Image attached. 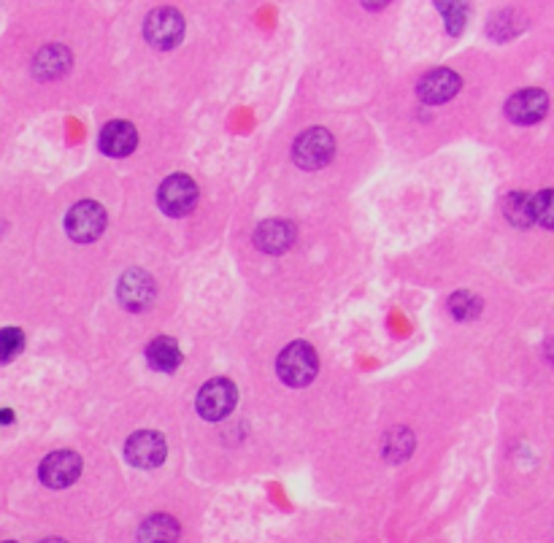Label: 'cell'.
I'll return each mask as SVG.
<instances>
[{"instance_id": "cell-9", "label": "cell", "mask_w": 554, "mask_h": 543, "mask_svg": "<svg viewBox=\"0 0 554 543\" xmlns=\"http://www.w3.org/2000/svg\"><path fill=\"white\" fill-rule=\"evenodd\" d=\"M119 303L130 311H146L155 300V278L146 271H127L119 278Z\"/></svg>"}, {"instance_id": "cell-3", "label": "cell", "mask_w": 554, "mask_h": 543, "mask_svg": "<svg viewBox=\"0 0 554 543\" xmlns=\"http://www.w3.org/2000/svg\"><path fill=\"white\" fill-rule=\"evenodd\" d=\"M236 403H238V389H236V384L230 378L206 381L200 387V392H197V400H195L197 414L203 419H208V422H219V419L230 417Z\"/></svg>"}, {"instance_id": "cell-24", "label": "cell", "mask_w": 554, "mask_h": 543, "mask_svg": "<svg viewBox=\"0 0 554 543\" xmlns=\"http://www.w3.org/2000/svg\"><path fill=\"white\" fill-rule=\"evenodd\" d=\"M5 543H16V541H5Z\"/></svg>"}, {"instance_id": "cell-22", "label": "cell", "mask_w": 554, "mask_h": 543, "mask_svg": "<svg viewBox=\"0 0 554 543\" xmlns=\"http://www.w3.org/2000/svg\"><path fill=\"white\" fill-rule=\"evenodd\" d=\"M436 5H438V11L447 19V30L452 35H458L462 30V25H465V19H468V5L465 3H436Z\"/></svg>"}, {"instance_id": "cell-2", "label": "cell", "mask_w": 554, "mask_h": 543, "mask_svg": "<svg viewBox=\"0 0 554 543\" xmlns=\"http://www.w3.org/2000/svg\"><path fill=\"white\" fill-rule=\"evenodd\" d=\"M336 155V141L330 136V130L325 127H311L306 133L297 136V141L292 144V160L295 166L306 168V171H319L325 168Z\"/></svg>"}, {"instance_id": "cell-1", "label": "cell", "mask_w": 554, "mask_h": 543, "mask_svg": "<svg viewBox=\"0 0 554 543\" xmlns=\"http://www.w3.org/2000/svg\"><path fill=\"white\" fill-rule=\"evenodd\" d=\"M277 373L287 387H306V384H311L317 378V373H319V360H317L314 347L306 344V341L289 344L278 355Z\"/></svg>"}, {"instance_id": "cell-21", "label": "cell", "mask_w": 554, "mask_h": 543, "mask_svg": "<svg viewBox=\"0 0 554 543\" xmlns=\"http://www.w3.org/2000/svg\"><path fill=\"white\" fill-rule=\"evenodd\" d=\"M554 192L552 189H541L533 197V222H541L544 227L554 225Z\"/></svg>"}, {"instance_id": "cell-13", "label": "cell", "mask_w": 554, "mask_h": 543, "mask_svg": "<svg viewBox=\"0 0 554 543\" xmlns=\"http://www.w3.org/2000/svg\"><path fill=\"white\" fill-rule=\"evenodd\" d=\"M255 244L260 252L281 255L295 244V227L287 219H268L255 230Z\"/></svg>"}, {"instance_id": "cell-16", "label": "cell", "mask_w": 554, "mask_h": 543, "mask_svg": "<svg viewBox=\"0 0 554 543\" xmlns=\"http://www.w3.org/2000/svg\"><path fill=\"white\" fill-rule=\"evenodd\" d=\"M146 360H149V365H152L155 370L171 373V370H176V367L182 365V349H179V344H176L174 338L160 336V338H155V341L146 347Z\"/></svg>"}, {"instance_id": "cell-5", "label": "cell", "mask_w": 554, "mask_h": 543, "mask_svg": "<svg viewBox=\"0 0 554 543\" xmlns=\"http://www.w3.org/2000/svg\"><path fill=\"white\" fill-rule=\"evenodd\" d=\"M65 230L76 244H93L106 230V208L95 200H79L65 216Z\"/></svg>"}, {"instance_id": "cell-15", "label": "cell", "mask_w": 554, "mask_h": 543, "mask_svg": "<svg viewBox=\"0 0 554 543\" xmlns=\"http://www.w3.org/2000/svg\"><path fill=\"white\" fill-rule=\"evenodd\" d=\"M179 541V522L171 514H155L149 517L141 530L138 543H176Z\"/></svg>"}, {"instance_id": "cell-12", "label": "cell", "mask_w": 554, "mask_h": 543, "mask_svg": "<svg viewBox=\"0 0 554 543\" xmlns=\"http://www.w3.org/2000/svg\"><path fill=\"white\" fill-rule=\"evenodd\" d=\"M97 146H100V152L106 157H127L138 146V133H136V127L130 122L114 119L100 130Z\"/></svg>"}, {"instance_id": "cell-18", "label": "cell", "mask_w": 554, "mask_h": 543, "mask_svg": "<svg viewBox=\"0 0 554 543\" xmlns=\"http://www.w3.org/2000/svg\"><path fill=\"white\" fill-rule=\"evenodd\" d=\"M503 214L514 227H530L533 225V197L525 192H511L503 200Z\"/></svg>"}, {"instance_id": "cell-11", "label": "cell", "mask_w": 554, "mask_h": 543, "mask_svg": "<svg viewBox=\"0 0 554 543\" xmlns=\"http://www.w3.org/2000/svg\"><path fill=\"white\" fill-rule=\"evenodd\" d=\"M460 87L462 79L455 71H449V68H436V71H430L428 76L419 79L417 95H419V100H425V103H430V106H438V103L452 100V97L460 92Z\"/></svg>"}, {"instance_id": "cell-6", "label": "cell", "mask_w": 554, "mask_h": 543, "mask_svg": "<svg viewBox=\"0 0 554 543\" xmlns=\"http://www.w3.org/2000/svg\"><path fill=\"white\" fill-rule=\"evenodd\" d=\"M157 203L174 219L186 216L197 206V184L186 174H174V176H168V179L160 184Z\"/></svg>"}, {"instance_id": "cell-7", "label": "cell", "mask_w": 554, "mask_h": 543, "mask_svg": "<svg viewBox=\"0 0 554 543\" xmlns=\"http://www.w3.org/2000/svg\"><path fill=\"white\" fill-rule=\"evenodd\" d=\"M82 468H85V462H82L79 454L71 452V449H63V452H52L41 462L38 476H41V481L46 487L65 489V487H71L82 476Z\"/></svg>"}, {"instance_id": "cell-8", "label": "cell", "mask_w": 554, "mask_h": 543, "mask_svg": "<svg viewBox=\"0 0 554 543\" xmlns=\"http://www.w3.org/2000/svg\"><path fill=\"white\" fill-rule=\"evenodd\" d=\"M166 454H168L166 438L155 430H138L125 444V457L136 468H157L166 462Z\"/></svg>"}, {"instance_id": "cell-20", "label": "cell", "mask_w": 554, "mask_h": 543, "mask_svg": "<svg viewBox=\"0 0 554 543\" xmlns=\"http://www.w3.org/2000/svg\"><path fill=\"white\" fill-rule=\"evenodd\" d=\"M25 349V333L19 327H3L0 330V362H11L19 357Z\"/></svg>"}, {"instance_id": "cell-4", "label": "cell", "mask_w": 554, "mask_h": 543, "mask_svg": "<svg viewBox=\"0 0 554 543\" xmlns=\"http://www.w3.org/2000/svg\"><path fill=\"white\" fill-rule=\"evenodd\" d=\"M185 16L176 8H155L144 22V35L155 49H174L185 38Z\"/></svg>"}, {"instance_id": "cell-17", "label": "cell", "mask_w": 554, "mask_h": 543, "mask_svg": "<svg viewBox=\"0 0 554 543\" xmlns=\"http://www.w3.org/2000/svg\"><path fill=\"white\" fill-rule=\"evenodd\" d=\"M381 452L389 462H403L408 459L414 452V433L408 427H392L387 436H384V444H381Z\"/></svg>"}, {"instance_id": "cell-14", "label": "cell", "mask_w": 554, "mask_h": 543, "mask_svg": "<svg viewBox=\"0 0 554 543\" xmlns=\"http://www.w3.org/2000/svg\"><path fill=\"white\" fill-rule=\"evenodd\" d=\"M71 71V52L65 46H44L35 60H33V74L35 79L41 82H52V79H60Z\"/></svg>"}, {"instance_id": "cell-19", "label": "cell", "mask_w": 554, "mask_h": 543, "mask_svg": "<svg viewBox=\"0 0 554 543\" xmlns=\"http://www.w3.org/2000/svg\"><path fill=\"white\" fill-rule=\"evenodd\" d=\"M449 311H452V317L460 319V322L473 319V317H478V311H481V300H478L476 295H470V292H458V295L449 297Z\"/></svg>"}, {"instance_id": "cell-23", "label": "cell", "mask_w": 554, "mask_h": 543, "mask_svg": "<svg viewBox=\"0 0 554 543\" xmlns=\"http://www.w3.org/2000/svg\"><path fill=\"white\" fill-rule=\"evenodd\" d=\"M41 543H68V541H63V538H46V541Z\"/></svg>"}, {"instance_id": "cell-10", "label": "cell", "mask_w": 554, "mask_h": 543, "mask_svg": "<svg viewBox=\"0 0 554 543\" xmlns=\"http://www.w3.org/2000/svg\"><path fill=\"white\" fill-rule=\"evenodd\" d=\"M549 97L544 90H519L506 100V116L517 125H536L547 116Z\"/></svg>"}]
</instances>
